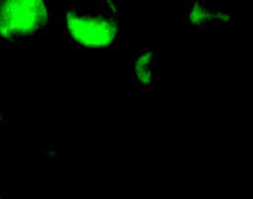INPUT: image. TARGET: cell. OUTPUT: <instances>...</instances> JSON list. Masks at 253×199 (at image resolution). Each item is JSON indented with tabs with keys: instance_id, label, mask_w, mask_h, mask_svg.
<instances>
[{
	"instance_id": "obj_1",
	"label": "cell",
	"mask_w": 253,
	"mask_h": 199,
	"mask_svg": "<svg viewBox=\"0 0 253 199\" xmlns=\"http://www.w3.org/2000/svg\"><path fill=\"white\" fill-rule=\"evenodd\" d=\"M62 35L81 49H109L120 38L118 0H67L59 9Z\"/></svg>"
},
{
	"instance_id": "obj_3",
	"label": "cell",
	"mask_w": 253,
	"mask_h": 199,
	"mask_svg": "<svg viewBox=\"0 0 253 199\" xmlns=\"http://www.w3.org/2000/svg\"><path fill=\"white\" fill-rule=\"evenodd\" d=\"M186 20L197 28H208L211 25L227 24L230 16H227L224 11L214 8L204 2H194L186 9Z\"/></svg>"
},
{
	"instance_id": "obj_4",
	"label": "cell",
	"mask_w": 253,
	"mask_h": 199,
	"mask_svg": "<svg viewBox=\"0 0 253 199\" xmlns=\"http://www.w3.org/2000/svg\"><path fill=\"white\" fill-rule=\"evenodd\" d=\"M134 75L140 86H152L157 76V56L151 51H138L134 59Z\"/></svg>"
},
{
	"instance_id": "obj_2",
	"label": "cell",
	"mask_w": 253,
	"mask_h": 199,
	"mask_svg": "<svg viewBox=\"0 0 253 199\" xmlns=\"http://www.w3.org/2000/svg\"><path fill=\"white\" fill-rule=\"evenodd\" d=\"M47 17L45 0H0V39L27 41L43 28Z\"/></svg>"
}]
</instances>
